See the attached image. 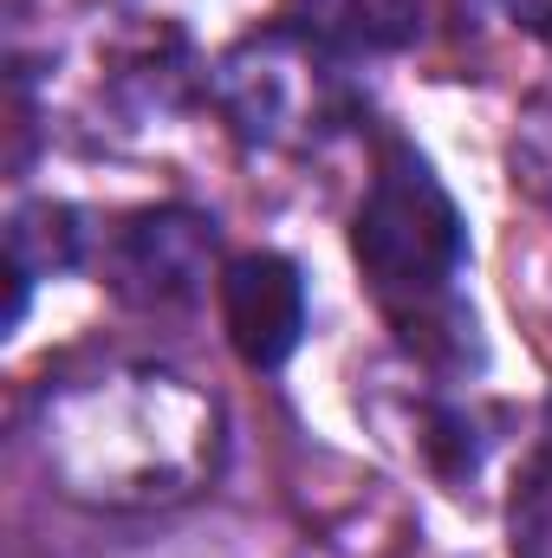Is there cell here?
<instances>
[{"instance_id":"obj_3","label":"cell","mask_w":552,"mask_h":558,"mask_svg":"<svg viewBox=\"0 0 552 558\" xmlns=\"http://www.w3.org/2000/svg\"><path fill=\"white\" fill-rule=\"evenodd\" d=\"M208 247V228L189 221V215H149L124 234V274H163V292H182L195 260Z\"/></svg>"},{"instance_id":"obj_1","label":"cell","mask_w":552,"mask_h":558,"mask_svg":"<svg viewBox=\"0 0 552 558\" xmlns=\"http://www.w3.org/2000/svg\"><path fill=\"white\" fill-rule=\"evenodd\" d=\"M351 247H358L364 279L377 286V299L397 318L448 299V279L468 254V228H461V208L448 202V189L435 182V169L410 143L384 149V162L371 175V195L358 208Z\"/></svg>"},{"instance_id":"obj_2","label":"cell","mask_w":552,"mask_h":558,"mask_svg":"<svg viewBox=\"0 0 552 558\" xmlns=\"http://www.w3.org/2000/svg\"><path fill=\"white\" fill-rule=\"evenodd\" d=\"M221 325L241 364L279 371L305 338V279L286 254H241L221 274Z\"/></svg>"},{"instance_id":"obj_5","label":"cell","mask_w":552,"mask_h":558,"mask_svg":"<svg viewBox=\"0 0 552 558\" xmlns=\"http://www.w3.org/2000/svg\"><path fill=\"white\" fill-rule=\"evenodd\" d=\"M547 468H552V397H547Z\"/></svg>"},{"instance_id":"obj_4","label":"cell","mask_w":552,"mask_h":558,"mask_svg":"<svg viewBox=\"0 0 552 558\" xmlns=\"http://www.w3.org/2000/svg\"><path fill=\"white\" fill-rule=\"evenodd\" d=\"M533 26H547L552 33V0H540V20H533Z\"/></svg>"}]
</instances>
